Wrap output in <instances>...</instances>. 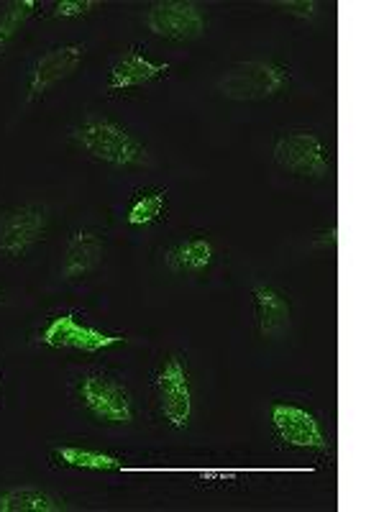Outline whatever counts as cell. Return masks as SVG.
<instances>
[{"instance_id":"obj_4","label":"cell","mask_w":384,"mask_h":512,"mask_svg":"<svg viewBox=\"0 0 384 512\" xmlns=\"http://www.w3.org/2000/svg\"><path fill=\"white\" fill-rule=\"evenodd\" d=\"M159 413L172 428L182 431L192 418V384L187 361L182 356H169L157 374Z\"/></svg>"},{"instance_id":"obj_20","label":"cell","mask_w":384,"mask_h":512,"mask_svg":"<svg viewBox=\"0 0 384 512\" xmlns=\"http://www.w3.org/2000/svg\"><path fill=\"white\" fill-rule=\"evenodd\" d=\"M280 8H285V13H292V16L300 18H310L318 11L313 0H285V3H280Z\"/></svg>"},{"instance_id":"obj_18","label":"cell","mask_w":384,"mask_h":512,"mask_svg":"<svg viewBox=\"0 0 384 512\" xmlns=\"http://www.w3.org/2000/svg\"><path fill=\"white\" fill-rule=\"evenodd\" d=\"M164 203H167V198H164L162 190L139 192V198H136L134 203H131V208H128V223H131V226H149V223H154L162 216Z\"/></svg>"},{"instance_id":"obj_6","label":"cell","mask_w":384,"mask_h":512,"mask_svg":"<svg viewBox=\"0 0 384 512\" xmlns=\"http://www.w3.org/2000/svg\"><path fill=\"white\" fill-rule=\"evenodd\" d=\"M41 344L52 349H72L85 351V354H98V351L113 349V346L126 344V338L116 333H103L93 326H85L77 320V315L62 313L49 320L41 331Z\"/></svg>"},{"instance_id":"obj_22","label":"cell","mask_w":384,"mask_h":512,"mask_svg":"<svg viewBox=\"0 0 384 512\" xmlns=\"http://www.w3.org/2000/svg\"><path fill=\"white\" fill-rule=\"evenodd\" d=\"M198 479H203V482H210V479H216V482H236V479H239V474L236 472H203V474H198Z\"/></svg>"},{"instance_id":"obj_16","label":"cell","mask_w":384,"mask_h":512,"mask_svg":"<svg viewBox=\"0 0 384 512\" xmlns=\"http://www.w3.org/2000/svg\"><path fill=\"white\" fill-rule=\"evenodd\" d=\"M54 459L64 466H75V469H93V472H116L121 469V461L111 454L95 451V448L80 446H59L54 448Z\"/></svg>"},{"instance_id":"obj_1","label":"cell","mask_w":384,"mask_h":512,"mask_svg":"<svg viewBox=\"0 0 384 512\" xmlns=\"http://www.w3.org/2000/svg\"><path fill=\"white\" fill-rule=\"evenodd\" d=\"M72 141L82 152L111 167H139L149 157L146 146L126 126L111 118L90 116L72 131Z\"/></svg>"},{"instance_id":"obj_19","label":"cell","mask_w":384,"mask_h":512,"mask_svg":"<svg viewBox=\"0 0 384 512\" xmlns=\"http://www.w3.org/2000/svg\"><path fill=\"white\" fill-rule=\"evenodd\" d=\"M98 6L95 0H59L54 6V16L57 18H72V16H88L93 8Z\"/></svg>"},{"instance_id":"obj_5","label":"cell","mask_w":384,"mask_h":512,"mask_svg":"<svg viewBox=\"0 0 384 512\" xmlns=\"http://www.w3.org/2000/svg\"><path fill=\"white\" fill-rule=\"evenodd\" d=\"M274 159L282 169L297 177H308V180H323L331 169L326 146L313 131H290L280 136L274 146Z\"/></svg>"},{"instance_id":"obj_21","label":"cell","mask_w":384,"mask_h":512,"mask_svg":"<svg viewBox=\"0 0 384 512\" xmlns=\"http://www.w3.org/2000/svg\"><path fill=\"white\" fill-rule=\"evenodd\" d=\"M315 244H318L320 249L336 251V244H338V223H331V228H328V231L320 233V239L315 241Z\"/></svg>"},{"instance_id":"obj_2","label":"cell","mask_w":384,"mask_h":512,"mask_svg":"<svg viewBox=\"0 0 384 512\" xmlns=\"http://www.w3.org/2000/svg\"><path fill=\"white\" fill-rule=\"evenodd\" d=\"M290 88V70L272 59H249L226 72L218 80L223 98L231 100H269Z\"/></svg>"},{"instance_id":"obj_8","label":"cell","mask_w":384,"mask_h":512,"mask_svg":"<svg viewBox=\"0 0 384 512\" xmlns=\"http://www.w3.org/2000/svg\"><path fill=\"white\" fill-rule=\"evenodd\" d=\"M47 223V210L39 205H21V208L0 213V254L11 259L29 254L31 246L44 239Z\"/></svg>"},{"instance_id":"obj_7","label":"cell","mask_w":384,"mask_h":512,"mask_svg":"<svg viewBox=\"0 0 384 512\" xmlns=\"http://www.w3.org/2000/svg\"><path fill=\"white\" fill-rule=\"evenodd\" d=\"M146 26L169 41H192L205 34V13L190 0H159L146 13Z\"/></svg>"},{"instance_id":"obj_13","label":"cell","mask_w":384,"mask_h":512,"mask_svg":"<svg viewBox=\"0 0 384 512\" xmlns=\"http://www.w3.org/2000/svg\"><path fill=\"white\" fill-rule=\"evenodd\" d=\"M256 300V315H259V331L264 338L280 336L287 326H290L292 308L287 303V297L277 292L274 287L256 285L254 287Z\"/></svg>"},{"instance_id":"obj_17","label":"cell","mask_w":384,"mask_h":512,"mask_svg":"<svg viewBox=\"0 0 384 512\" xmlns=\"http://www.w3.org/2000/svg\"><path fill=\"white\" fill-rule=\"evenodd\" d=\"M36 3L34 0H16V3H8L6 11L0 13V52L8 47V41L21 31V26L34 16Z\"/></svg>"},{"instance_id":"obj_14","label":"cell","mask_w":384,"mask_h":512,"mask_svg":"<svg viewBox=\"0 0 384 512\" xmlns=\"http://www.w3.org/2000/svg\"><path fill=\"white\" fill-rule=\"evenodd\" d=\"M167 267L177 274H198L213 264V244L208 239H187L167 251Z\"/></svg>"},{"instance_id":"obj_12","label":"cell","mask_w":384,"mask_h":512,"mask_svg":"<svg viewBox=\"0 0 384 512\" xmlns=\"http://www.w3.org/2000/svg\"><path fill=\"white\" fill-rule=\"evenodd\" d=\"M103 262V241L98 233L93 231H77L72 233L70 244H67V254H64L62 277L64 280H80L88 277L90 272L98 269Z\"/></svg>"},{"instance_id":"obj_11","label":"cell","mask_w":384,"mask_h":512,"mask_svg":"<svg viewBox=\"0 0 384 512\" xmlns=\"http://www.w3.org/2000/svg\"><path fill=\"white\" fill-rule=\"evenodd\" d=\"M169 72V64H157L152 59H146L139 49H131L126 57L118 59L113 64L111 77H108V90L116 93V90H131L141 88V85H149V82L159 80Z\"/></svg>"},{"instance_id":"obj_9","label":"cell","mask_w":384,"mask_h":512,"mask_svg":"<svg viewBox=\"0 0 384 512\" xmlns=\"http://www.w3.org/2000/svg\"><path fill=\"white\" fill-rule=\"evenodd\" d=\"M269 420H272L274 436L280 438L282 446L287 448H305V451H326L328 441L326 433L320 428L313 413L287 402H274L269 408Z\"/></svg>"},{"instance_id":"obj_23","label":"cell","mask_w":384,"mask_h":512,"mask_svg":"<svg viewBox=\"0 0 384 512\" xmlns=\"http://www.w3.org/2000/svg\"><path fill=\"white\" fill-rule=\"evenodd\" d=\"M0 300H3V295H0Z\"/></svg>"},{"instance_id":"obj_3","label":"cell","mask_w":384,"mask_h":512,"mask_svg":"<svg viewBox=\"0 0 384 512\" xmlns=\"http://www.w3.org/2000/svg\"><path fill=\"white\" fill-rule=\"evenodd\" d=\"M80 400L100 423L128 425L134 420V397L123 382L108 374H88L80 382Z\"/></svg>"},{"instance_id":"obj_15","label":"cell","mask_w":384,"mask_h":512,"mask_svg":"<svg viewBox=\"0 0 384 512\" xmlns=\"http://www.w3.org/2000/svg\"><path fill=\"white\" fill-rule=\"evenodd\" d=\"M64 502L36 487H16L0 495V512H59Z\"/></svg>"},{"instance_id":"obj_10","label":"cell","mask_w":384,"mask_h":512,"mask_svg":"<svg viewBox=\"0 0 384 512\" xmlns=\"http://www.w3.org/2000/svg\"><path fill=\"white\" fill-rule=\"evenodd\" d=\"M85 52L88 49L82 47V44H64V47H54L41 54L34 64V72H31L29 100L41 98L52 85L75 75V70L85 59Z\"/></svg>"}]
</instances>
